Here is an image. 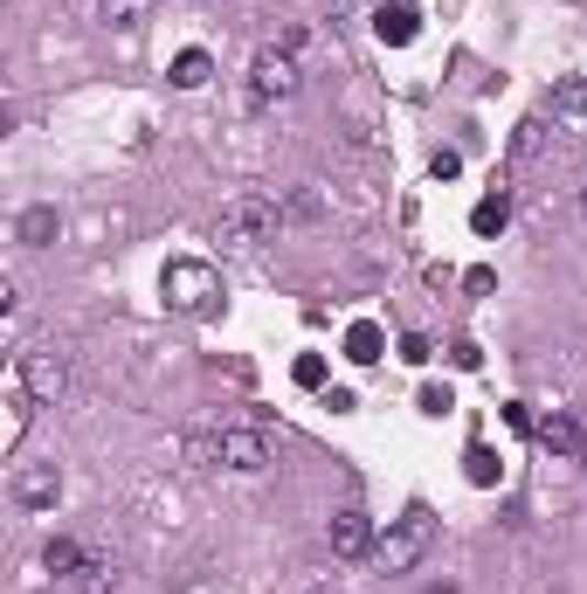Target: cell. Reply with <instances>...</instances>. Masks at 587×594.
I'll list each match as a JSON object with an SVG mask.
<instances>
[{
	"instance_id": "1",
	"label": "cell",
	"mask_w": 587,
	"mask_h": 594,
	"mask_svg": "<svg viewBox=\"0 0 587 594\" xmlns=\"http://www.w3.org/2000/svg\"><path fill=\"white\" fill-rule=\"evenodd\" d=\"M187 456L200 463V471H263V463H270V443H263L257 422H242V429H208V435H194Z\"/></svg>"
},
{
	"instance_id": "2",
	"label": "cell",
	"mask_w": 587,
	"mask_h": 594,
	"mask_svg": "<svg viewBox=\"0 0 587 594\" xmlns=\"http://www.w3.org/2000/svg\"><path fill=\"white\" fill-rule=\"evenodd\" d=\"M428 547H436V519L415 505V511H401V519H388V532L373 539V566L380 574H415L428 560Z\"/></svg>"
},
{
	"instance_id": "3",
	"label": "cell",
	"mask_w": 587,
	"mask_h": 594,
	"mask_svg": "<svg viewBox=\"0 0 587 594\" xmlns=\"http://www.w3.org/2000/svg\"><path fill=\"white\" fill-rule=\"evenodd\" d=\"M160 298H166V312H181V318H208V312H221V277H215V263L181 256V263L160 270Z\"/></svg>"
},
{
	"instance_id": "4",
	"label": "cell",
	"mask_w": 587,
	"mask_h": 594,
	"mask_svg": "<svg viewBox=\"0 0 587 594\" xmlns=\"http://www.w3.org/2000/svg\"><path fill=\"white\" fill-rule=\"evenodd\" d=\"M276 228H284V208H276L270 194H236V201L221 208L215 236L236 242V249H263V242H276Z\"/></svg>"
},
{
	"instance_id": "5",
	"label": "cell",
	"mask_w": 587,
	"mask_h": 594,
	"mask_svg": "<svg viewBox=\"0 0 587 594\" xmlns=\"http://www.w3.org/2000/svg\"><path fill=\"white\" fill-rule=\"evenodd\" d=\"M14 380L35 395V408H56L63 387H69V359H63L56 346H21V353H14Z\"/></svg>"
},
{
	"instance_id": "6",
	"label": "cell",
	"mask_w": 587,
	"mask_h": 594,
	"mask_svg": "<svg viewBox=\"0 0 587 594\" xmlns=\"http://www.w3.org/2000/svg\"><path fill=\"white\" fill-rule=\"evenodd\" d=\"M304 69H297V48H263L257 63H249V90L263 97V105H276V97H297Z\"/></svg>"
},
{
	"instance_id": "7",
	"label": "cell",
	"mask_w": 587,
	"mask_h": 594,
	"mask_svg": "<svg viewBox=\"0 0 587 594\" xmlns=\"http://www.w3.org/2000/svg\"><path fill=\"white\" fill-rule=\"evenodd\" d=\"M325 539H331V553H339V560H367L380 532H373V519H367V511H352V505H346V511H331Z\"/></svg>"
},
{
	"instance_id": "8",
	"label": "cell",
	"mask_w": 587,
	"mask_h": 594,
	"mask_svg": "<svg viewBox=\"0 0 587 594\" xmlns=\"http://www.w3.org/2000/svg\"><path fill=\"white\" fill-rule=\"evenodd\" d=\"M373 35L388 42V48H407V42L422 35V8H407V0H388V8L373 14Z\"/></svg>"
},
{
	"instance_id": "9",
	"label": "cell",
	"mask_w": 587,
	"mask_h": 594,
	"mask_svg": "<svg viewBox=\"0 0 587 594\" xmlns=\"http://www.w3.org/2000/svg\"><path fill=\"white\" fill-rule=\"evenodd\" d=\"M56 490H63L56 463H21V471H14V498L21 505H56Z\"/></svg>"
},
{
	"instance_id": "10",
	"label": "cell",
	"mask_w": 587,
	"mask_h": 594,
	"mask_svg": "<svg viewBox=\"0 0 587 594\" xmlns=\"http://www.w3.org/2000/svg\"><path fill=\"white\" fill-rule=\"evenodd\" d=\"M540 443H546L553 456H580V450H587V435H580L574 415H559V408H553V415H540Z\"/></svg>"
},
{
	"instance_id": "11",
	"label": "cell",
	"mask_w": 587,
	"mask_h": 594,
	"mask_svg": "<svg viewBox=\"0 0 587 594\" xmlns=\"http://www.w3.org/2000/svg\"><path fill=\"white\" fill-rule=\"evenodd\" d=\"M380 353H388V332H380L373 318H352L346 325V359H352V367H373Z\"/></svg>"
},
{
	"instance_id": "12",
	"label": "cell",
	"mask_w": 587,
	"mask_h": 594,
	"mask_svg": "<svg viewBox=\"0 0 587 594\" xmlns=\"http://www.w3.org/2000/svg\"><path fill=\"white\" fill-rule=\"evenodd\" d=\"M504 222H512V194L491 187V194L470 208V236H504Z\"/></svg>"
},
{
	"instance_id": "13",
	"label": "cell",
	"mask_w": 587,
	"mask_h": 594,
	"mask_svg": "<svg viewBox=\"0 0 587 594\" xmlns=\"http://www.w3.org/2000/svg\"><path fill=\"white\" fill-rule=\"evenodd\" d=\"M208 76H215V56H208V48H181V56H173V84H181V90H200Z\"/></svg>"
},
{
	"instance_id": "14",
	"label": "cell",
	"mask_w": 587,
	"mask_h": 594,
	"mask_svg": "<svg viewBox=\"0 0 587 594\" xmlns=\"http://www.w3.org/2000/svg\"><path fill=\"white\" fill-rule=\"evenodd\" d=\"M14 236L29 242V249H48V242H56V208H29V215H21V228H14Z\"/></svg>"
},
{
	"instance_id": "15",
	"label": "cell",
	"mask_w": 587,
	"mask_h": 594,
	"mask_svg": "<svg viewBox=\"0 0 587 594\" xmlns=\"http://www.w3.org/2000/svg\"><path fill=\"white\" fill-rule=\"evenodd\" d=\"M546 105H553V118H580V111H587V76H567V84H553Z\"/></svg>"
},
{
	"instance_id": "16",
	"label": "cell",
	"mask_w": 587,
	"mask_h": 594,
	"mask_svg": "<svg viewBox=\"0 0 587 594\" xmlns=\"http://www.w3.org/2000/svg\"><path fill=\"white\" fill-rule=\"evenodd\" d=\"M42 566H48V574H76V566H84V547H76V539H48Z\"/></svg>"
},
{
	"instance_id": "17",
	"label": "cell",
	"mask_w": 587,
	"mask_h": 594,
	"mask_svg": "<svg viewBox=\"0 0 587 594\" xmlns=\"http://www.w3.org/2000/svg\"><path fill=\"white\" fill-rule=\"evenodd\" d=\"M464 471H470V484H498V456H491V443H470V450H464Z\"/></svg>"
},
{
	"instance_id": "18",
	"label": "cell",
	"mask_w": 587,
	"mask_h": 594,
	"mask_svg": "<svg viewBox=\"0 0 587 594\" xmlns=\"http://www.w3.org/2000/svg\"><path fill=\"white\" fill-rule=\"evenodd\" d=\"M76 574H84V587H90V594H105V587L118 581V566H111L105 553H84V566H76Z\"/></svg>"
},
{
	"instance_id": "19",
	"label": "cell",
	"mask_w": 587,
	"mask_h": 594,
	"mask_svg": "<svg viewBox=\"0 0 587 594\" xmlns=\"http://www.w3.org/2000/svg\"><path fill=\"white\" fill-rule=\"evenodd\" d=\"M105 21H111V29H139V21H145V0H105Z\"/></svg>"
},
{
	"instance_id": "20",
	"label": "cell",
	"mask_w": 587,
	"mask_h": 594,
	"mask_svg": "<svg viewBox=\"0 0 587 594\" xmlns=\"http://www.w3.org/2000/svg\"><path fill=\"white\" fill-rule=\"evenodd\" d=\"M540 145H546V118H525V125H519V139H512V152H519V160H532Z\"/></svg>"
},
{
	"instance_id": "21",
	"label": "cell",
	"mask_w": 587,
	"mask_h": 594,
	"mask_svg": "<svg viewBox=\"0 0 587 594\" xmlns=\"http://www.w3.org/2000/svg\"><path fill=\"white\" fill-rule=\"evenodd\" d=\"M291 380L297 387H325V353H304L297 367H291Z\"/></svg>"
},
{
	"instance_id": "22",
	"label": "cell",
	"mask_w": 587,
	"mask_h": 594,
	"mask_svg": "<svg viewBox=\"0 0 587 594\" xmlns=\"http://www.w3.org/2000/svg\"><path fill=\"white\" fill-rule=\"evenodd\" d=\"M401 359H407V367H428V359H436V346H428L422 332H407V339H401Z\"/></svg>"
},
{
	"instance_id": "23",
	"label": "cell",
	"mask_w": 587,
	"mask_h": 594,
	"mask_svg": "<svg viewBox=\"0 0 587 594\" xmlns=\"http://www.w3.org/2000/svg\"><path fill=\"white\" fill-rule=\"evenodd\" d=\"M428 173H436V180H456V173H464V152H449V145H443L436 160H428Z\"/></svg>"
},
{
	"instance_id": "24",
	"label": "cell",
	"mask_w": 587,
	"mask_h": 594,
	"mask_svg": "<svg viewBox=\"0 0 587 594\" xmlns=\"http://www.w3.org/2000/svg\"><path fill=\"white\" fill-rule=\"evenodd\" d=\"M504 422H512L519 435H540V422H532V408H525V401H504Z\"/></svg>"
},
{
	"instance_id": "25",
	"label": "cell",
	"mask_w": 587,
	"mask_h": 594,
	"mask_svg": "<svg viewBox=\"0 0 587 594\" xmlns=\"http://www.w3.org/2000/svg\"><path fill=\"white\" fill-rule=\"evenodd\" d=\"M449 359H456V367H464V374H477V367H483V353H477L470 339H456V346H449Z\"/></svg>"
},
{
	"instance_id": "26",
	"label": "cell",
	"mask_w": 587,
	"mask_h": 594,
	"mask_svg": "<svg viewBox=\"0 0 587 594\" xmlns=\"http://www.w3.org/2000/svg\"><path fill=\"white\" fill-rule=\"evenodd\" d=\"M464 283H470V291H477V298H483V291H498V270H491V263H477V270H470V277H464Z\"/></svg>"
},
{
	"instance_id": "27",
	"label": "cell",
	"mask_w": 587,
	"mask_h": 594,
	"mask_svg": "<svg viewBox=\"0 0 587 594\" xmlns=\"http://www.w3.org/2000/svg\"><path fill=\"white\" fill-rule=\"evenodd\" d=\"M449 408V387H422V415H443Z\"/></svg>"
},
{
	"instance_id": "28",
	"label": "cell",
	"mask_w": 587,
	"mask_h": 594,
	"mask_svg": "<svg viewBox=\"0 0 587 594\" xmlns=\"http://www.w3.org/2000/svg\"><path fill=\"white\" fill-rule=\"evenodd\" d=\"M318 594H331V587H318Z\"/></svg>"
},
{
	"instance_id": "29",
	"label": "cell",
	"mask_w": 587,
	"mask_h": 594,
	"mask_svg": "<svg viewBox=\"0 0 587 594\" xmlns=\"http://www.w3.org/2000/svg\"><path fill=\"white\" fill-rule=\"evenodd\" d=\"M580 463H587V450H580Z\"/></svg>"
}]
</instances>
